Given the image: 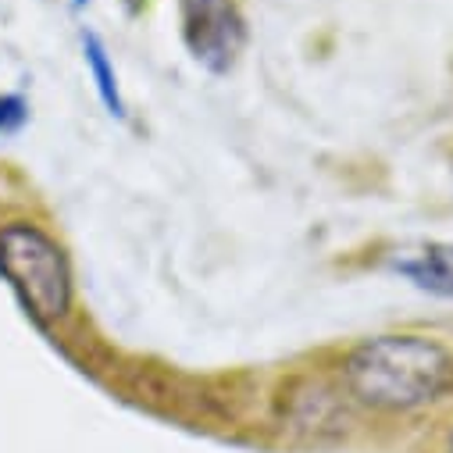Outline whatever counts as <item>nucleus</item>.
<instances>
[{
  "label": "nucleus",
  "instance_id": "1",
  "mask_svg": "<svg viewBox=\"0 0 453 453\" xmlns=\"http://www.w3.org/2000/svg\"><path fill=\"white\" fill-rule=\"evenodd\" d=\"M347 386L361 403L414 411L453 386V357L418 335H379L347 357Z\"/></svg>",
  "mask_w": 453,
  "mask_h": 453
},
{
  "label": "nucleus",
  "instance_id": "2",
  "mask_svg": "<svg viewBox=\"0 0 453 453\" xmlns=\"http://www.w3.org/2000/svg\"><path fill=\"white\" fill-rule=\"evenodd\" d=\"M0 275L40 325L65 318L72 303V272L65 250L43 229L36 225L0 229Z\"/></svg>",
  "mask_w": 453,
  "mask_h": 453
},
{
  "label": "nucleus",
  "instance_id": "3",
  "mask_svg": "<svg viewBox=\"0 0 453 453\" xmlns=\"http://www.w3.org/2000/svg\"><path fill=\"white\" fill-rule=\"evenodd\" d=\"M182 40L207 72L225 75L247 47L236 0H182Z\"/></svg>",
  "mask_w": 453,
  "mask_h": 453
},
{
  "label": "nucleus",
  "instance_id": "4",
  "mask_svg": "<svg viewBox=\"0 0 453 453\" xmlns=\"http://www.w3.org/2000/svg\"><path fill=\"white\" fill-rule=\"evenodd\" d=\"M386 268L432 296H453V243H414L393 250Z\"/></svg>",
  "mask_w": 453,
  "mask_h": 453
},
{
  "label": "nucleus",
  "instance_id": "5",
  "mask_svg": "<svg viewBox=\"0 0 453 453\" xmlns=\"http://www.w3.org/2000/svg\"><path fill=\"white\" fill-rule=\"evenodd\" d=\"M82 50H86V65H89V72L96 79V93H100L104 107L115 119H126V100H122V89H119V75H115V68H111V61H107L104 43L93 33H86L82 36Z\"/></svg>",
  "mask_w": 453,
  "mask_h": 453
},
{
  "label": "nucleus",
  "instance_id": "6",
  "mask_svg": "<svg viewBox=\"0 0 453 453\" xmlns=\"http://www.w3.org/2000/svg\"><path fill=\"white\" fill-rule=\"evenodd\" d=\"M26 122V104L19 96H0V136L15 133Z\"/></svg>",
  "mask_w": 453,
  "mask_h": 453
},
{
  "label": "nucleus",
  "instance_id": "7",
  "mask_svg": "<svg viewBox=\"0 0 453 453\" xmlns=\"http://www.w3.org/2000/svg\"><path fill=\"white\" fill-rule=\"evenodd\" d=\"M75 4H79V8H82V4H89V0H75Z\"/></svg>",
  "mask_w": 453,
  "mask_h": 453
},
{
  "label": "nucleus",
  "instance_id": "8",
  "mask_svg": "<svg viewBox=\"0 0 453 453\" xmlns=\"http://www.w3.org/2000/svg\"><path fill=\"white\" fill-rule=\"evenodd\" d=\"M449 453H453V449H449Z\"/></svg>",
  "mask_w": 453,
  "mask_h": 453
}]
</instances>
